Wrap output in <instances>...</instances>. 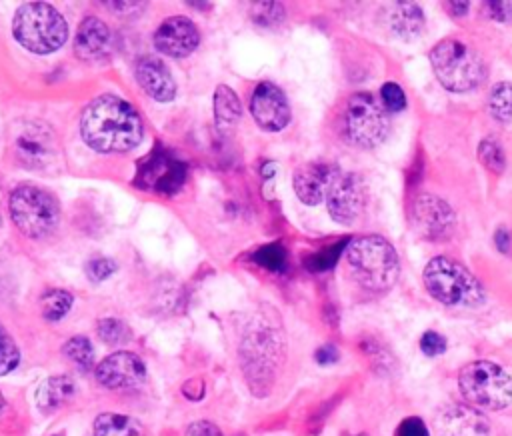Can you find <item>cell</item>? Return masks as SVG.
<instances>
[{
	"label": "cell",
	"instance_id": "6da1fadb",
	"mask_svg": "<svg viewBox=\"0 0 512 436\" xmlns=\"http://www.w3.org/2000/svg\"><path fill=\"white\" fill-rule=\"evenodd\" d=\"M84 142L98 152H128L142 142V120L136 108L120 96L100 94L88 102L80 118Z\"/></svg>",
	"mask_w": 512,
	"mask_h": 436
},
{
	"label": "cell",
	"instance_id": "7a4b0ae2",
	"mask_svg": "<svg viewBox=\"0 0 512 436\" xmlns=\"http://www.w3.org/2000/svg\"><path fill=\"white\" fill-rule=\"evenodd\" d=\"M346 262L352 278L368 290H388L398 274L400 262L394 246L382 236H360L346 246Z\"/></svg>",
	"mask_w": 512,
	"mask_h": 436
},
{
	"label": "cell",
	"instance_id": "3957f363",
	"mask_svg": "<svg viewBox=\"0 0 512 436\" xmlns=\"http://www.w3.org/2000/svg\"><path fill=\"white\" fill-rule=\"evenodd\" d=\"M422 278L428 294L446 306L474 308L484 302V288L478 278L448 256L432 258L426 264Z\"/></svg>",
	"mask_w": 512,
	"mask_h": 436
},
{
	"label": "cell",
	"instance_id": "277c9868",
	"mask_svg": "<svg viewBox=\"0 0 512 436\" xmlns=\"http://www.w3.org/2000/svg\"><path fill=\"white\" fill-rule=\"evenodd\" d=\"M430 64L446 90L468 92L486 78L482 56L458 38H444L430 50Z\"/></svg>",
	"mask_w": 512,
	"mask_h": 436
},
{
	"label": "cell",
	"instance_id": "5b68a950",
	"mask_svg": "<svg viewBox=\"0 0 512 436\" xmlns=\"http://www.w3.org/2000/svg\"><path fill=\"white\" fill-rule=\"evenodd\" d=\"M16 40L36 54L58 50L68 38V26L62 14L46 2L22 4L12 20Z\"/></svg>",
	"mask_w": 512,
	"mask_h": 436
},
{
	"label": "cell",
	"instance_id": "8992f818",
	"mask_svg": "<svg viewBox=\"0 0 512 436\" xmlns=\"http://www.w3.org/2000/svg\"><path fill=\"white\" fill-rule=\"evenodd\" d=\"M462 396L478 410H502L512 402L510 374L488 360L466 364L458 374Z\"/></svg>",
	"mask_w": 512,
	"mask_h": 436
},
{
	"label": "cell",
	"instance_id": "52a82bcc",
	"mask_svg": "<svg viewBox=\"0 0 512 436\" xmlns=\"http://www.w3.org/2000/svg\"><path fill=\"white\" fill-rule=\"evenodd\" d=\"M8 208L16 228L30 238H44L58 228L60 204L44 188L22 184L10 192Z\"/></svg>",
	"mask_w": 512,
	"mask_h": 436
},
{
	"label": "cell",
	"instance_id": "ba28073f",
	"mask_svg": "<svg viewBox=\"0 0 512 436\" xmlns=\"http://www.w3.org/2000/svg\"><path fill=\"white\" fill-rule=\"evenodd\" d=\"M14 158L28 170L52 172L60 158L56 132L38 118H20L12 126Z\"/></svg>",
	"mask_w": 512,
	"mask_h": 436
},
{
	"label": "cell",
	"instance_id": "9c48e42d",
	"mask_svg": "<svg viewBox=\"0 0 512 436\" xmlns=\"http://www.w3.org/2000/svg\"><path fill=\"white\" fill-rule=\"evenodd\" d=\"M342 126L346 138L360 148H376L390 132L386 108L368 92H356L348 98Z\"/></svg>",
	"mask_w": 512,
	"mask_h": 436
},
{
	"label": "cell",
	"instance_id": "30bf717a",
	"mask_svg": "<svg viewBox=\"0 0 512 436\" xmlns=\"http://www.w3.org/2000/svg\"><path fill=\"white\" fill-rule=\"evenodd\" d=\"M282 354V340L280 334L270 326H258L254 328L242 342V362L246 378H250V384L256 386V380H260L262 388H268V380L272 378L274 366Z\"/></svg>",
	"mask_w": 512,
	"mask_h": 436
},
{
	"label": "cell",
	"instance_id": "8fae6325",
	"mask_svg": "<svg viewBox=\"0 0 512 436\" xmlns=\"http://www.w3.org/2000/svg\"><path fill=\"white\" fill-rule=\"evenodd\" d=\"M328 212L338 224H354L366 206L364 180L354 172H340L326 196Z\"/></svg>",
	"mask_w": 512,
	"mask_h": 436
},
{
	"label": "cell",
	"instance_id": "7c38bea8",
	"mask_svg": "<svg viewBox=\"0 0 512 436\" xmlns=\"http://www.w3.org/2000/svg\"><path fill=\"white\" fill-rule=\"evenodd\" d=\"M416 232L426 240H446L452 236L456 226L454 210L446 200L434 194H420L414 200L412 210Z\"/></svg>",
	"mask_w": 512,
	"mask_h": 436
},
{
	"label": "cell",
	"instance_id": "4fadbf2b",
	"mask_svg": "<svg viewBox=\"0 0 512 436\" xmlns=\"http://www.w3.org/2000/svg\"><path fill=\"white\" fill-rule=\"evenodd\" d=\"M96 380L110 390L136 388L146 378V366L142 358L134 352H114L96 364Z\"/></svg>",
	"mask_w": 512,
	"mask_h": 436
},
{
	"label": "cell",
	"instance_id": "5bb4252c",
	"mask_svg": "<svg viewBox=\"0 0 512 436\" xmlns=\"http://www.w3.org/2000/svg\"><path fill=\"white\" fill-rule=\"evenodd\" d=\"M186 178V166L166 152H154L142 160L136 182L148 190L174 194Z\"/></svg>",
	"mask_w": 512,
	"mask_h": 436
},
{
	"label": "cell",
	"instance_id": "9a60e30c",
	"mask_svg": "<svg viewBox=\"0 0 512 436\" xmlns=\"http://www.w3.org/2000/svg\"><path fill=\"white\" fill-rule=\"evenodd\" d=\"M250 112L256 124L268 132H278L290 122L286 94L274 82H260L250 98Z\"/></svg>",
	"mask_w": 512,
	"mask_h": 436
},
{
	"label": "cell",
	"instance_id": "2e32d148",
	"mask_svg": "<svg viewBox=\"0 0 512 436\" xmlns=\"http://www.w3.org/2000/svg\"><path fill=\"white\" fill-rule=\"evenodd\" d=\"M200 42V32L196 24L186 16L166 18L154 32V46L162 54L172 58L188 56Z\"/></svg>",
	"mask_w": 512,
	"mask_h": 436
},
{
	"label": "cell",
	"instance_id": "e0dca14e",
	"mask_svg": "<svg viewBox=\"0 0 512 436\" xmlns=\"http://www.w3.org/2000/svg\"><path fill=\"white\" fill-rule=\"evenodd\" d=\"M338 176H340V170L334 164H328V162L302 164L294 172V192L304 204L316 206L328 196Z\"/></svg>",
	"mask_w": 512,
	"mask_h": 436
},
{
	"label": "cell",
	"instance_id": "ac0fdd59",
	"mask_svg": "<svg viewBox=\"0 0 512 436\" xmlns=\"http://www.w3.org/2000/svg\"><path fill=\"white\" fill-rule=\"evenodd\" d=\"M134 76L140 88L156 102H170L176 96V82L168 66L154 54H144L136 60Z\"/></svg>",
	"mask_w": 512,
	"mask_h": 436
},
{
	"label": "cell",
	"instance_id": "d6986e66",
	"mask_svg": "<svg viewBox=\"0 0 512 436\" xmlns=\"http://www.w3.org/2000/svg\"><path fill=\"white\" fill-rule=\"evenodd\" d=\"M436 428L440 436H488L490 424L486 416L474 406L452 404L446 406L438 418Z\"/></svg>",
	"mask_w": 512,
	"mask_h": 436
},
{
	"label": "cell",
	"instance_id": "ffe728a7",
	"mask_svg": "<svg viewBox=\"0 0 512 436\" xmlns=\"http://www.w3.org/2000/svg\"><path fill=\"white\" fill-rule=\"evenodd\" d=\"M110 28L98 16H86L74 36V54L80 60H100L110 52Z\"/></svg>",
	"mask_w": 512,
	"mask_h": 436
},
{
	"label": "cell",
	"instance_id": "44dd1931",
	"mask_svg": "<svg viewBox=\"0 0 512 436\" xmlns=\"http://www.w3.org/2000/svg\"><path fill=\"white\" fill-rule=\"evenodd\" d=\"M386 26L400 38H418L424 32V12L414 2H394L384 8Z\"/></svg>",
	"mask_w": 512,
	"mask_h": 436
},
{
	"label": "cell",
	"instance_id": "7402d4cb",
	"mask_svg": "<svg viewBox=\"0 0 512 436\" xmlns=\"http://www.w3.org/2000/svg\"><path fill=\"white\" fill-rule=\"evenodd\" d=\"M74 390H76V384L70 376H64V374L62 376H50L38 386L36 404L44 412L56 410L72 398Z\"/></svg>",
	"mask_w": 512,
	"mask_h": 436
},
{
	"label": "cell",
	"instance_id": "603a6c76",
	"mask_svg": "<svg viewBox=\"0 0 512 436\" xmlns=\"http://www.w3.org/2000/svg\"><path fill=\"white\" fill-rule=\"evenodd\" d=\"M242 116V106L238 100V94L226 86L220 84L214 92V122L220 132L232 130Z\"/></svg>",
	"mask_w": 512,
	"mask_h": 436
},
{
	"label": "cell",
	"instance_id": "cb8c5ba5",
	"mask_svg": "<svg viewBox=\"0 0 512 436\" xmlns=\"http://www.w3.org/2000/svg\"><path fill=\"white\" fill-rule=\"evenodd\" d=\"M94 436H146V432L132 416L104 412L94 420Z\"/></svg>",
	"mask_w": 512,
	"mask_h": 436
},
{
	"label": "cell",
	"instance_id": "d4e9b609",
	"mask_svg": "<svg viewBox=\"0 0 512 436\" xmlns=\"http://www.w3.org/2000/svg\"><path fill=\"white\" fill-rule=\"evenodd\" d=\"M488 110L498 122H512V82H498L488 96Z\"/></svg>",
	"mask_w": 512,
	"mask_h": 436
},
{
	"label": "cell",
	"instance_id": "484cf974",
	"mask_svg": "<svg viewBox=\"0 0 512 436\" xmlns=\"http://www.w3.org/2000/svg\"><path fill=\"white\" fill-rule=\"evenodd\" d=\"M62 354L80 370H90L94 366V348L84 336H72L70 340H66V344L62 346Z\"/></svg>",
	"mask_w": 512,
	"mask_h": 436
},
{
	"label": "cell",
	"instance_id": "4316f807",
	"mask_svg": "<svg viewBox=\"0 0 512 436\" xmlns=\"http://www.w3.org/2000/svg\"><path fill=\"white\" fill-rule=\"evenodd\" d=\"M74 298L70 292L66 290H48L42 298H40V310H42V316L46 320H60L72 306Z\"/></svg>",
	"mask_w": 512,
	"mask_h": 436
},
{
	"label": "cell",
	"instance_id": "83f0119b",
	"mask_svg": "<svg viewBox=\"0 0 512 436\" xmlns=\"http://www.w3.org/2000/svg\"><path fill=\"white\" fill-rule=\"evenodd\" d=\"M478 160L482 162V166L494 174H500L506 166V156L502 150V144L496 138H484L478 144Z\"/></svg>",
	"mask_w": 512,
	"mask_h": 436
},
{
	"label": "cell",
	"instance_id": "f1b7e54d",
	"mask_svg": "<svg viewBox=\"0 0 512 436\" xmlns=\"http://www.w3.org/2000/svg\"><path fill=\"white\" fill-rule=\"evenodd\" d=\"M98 336L100 340H104L106 344H126L132 336L130 332V326L124 322V320H118V318H102L98 320Z\"/></svg>",
	"mask_w": 512,
	"mask_h": 436
},
{
	"label": "cell",
	"instance_id": "f546056e",
	"mask_svg": "<svg viewBox=\"0 0 512 436\" xmlns=\"http://www.w3.org/2000/svg\"><path fill=\"white\" fill-rule=\"evenodd\" d=\"M254 262L272 272H282L286 268V250L282 248V244L260 246L254 252Z\"/></svg>",
	"mask_w": 512,
	"mask_h": 436
},
{
	"label": "cell",
	"instance_id": "4dcf8cb0",
	"mask_svg": "<svg viewBox=\"0 0 512 436\" xmlns=\"http://www.w3.org/2000/svg\"><path fill=\"white\" fill-rule=\"evenodd\" d=\"M20 362V352L14 338L0 324V376L12 372Z\"/></svg>",
	"mask_w": 512,
	"mask_h": 436
},
{
	"label": "cell",
	"instance_id": "1f68e13d",
	"mask_svg": "<svg viewBox=\"0 0 512 436\" xmlns=\"http://www.w3.org/2000/svg\"><path fill=\"white\" fill-rule=\"evenodd\" d=\"M350 244L348 240H340L338 244H332V246H326L318 252H314L308 260H306V266L312 270V272H322V270H328L334 266V262L338 260V256L342 254L344 246Z\"/></svg>",
	"mask_w": 512,
	"mask_h": 436
},
{
	"label": "cell",
	"instance_id": "d6a6232c",
	"mask_svg": "<svg viewBox=\"0 0 512 436\" xmlns=\"http://www.w3.org/2000/svg\"><path fill=\"white\" fill-rule=\"evenodd\" d=\"M250 14L256 24L268 26V24H278L284 18V8L278 2H256L252 4Z\"/></svg>",
	"mask_w": 512,
	"mask_h": 436
},
{
	"label": "cell",
	"instance_id": "836d02e7",
	"mask_svg": "<svg viewBox=\"0 0 512 436\" xmlns=\"http://www.w3.org/2000/svg\"><path fill=\"white\" fill-rule=\"evenodd\" d=\"M382 106L388 110V112H400L404 110L406 106V94L404 90L396 84V82H386L382 84Z\"/></svg>",
	"mask_w": 512,
	"mask_h": 436
},
{
	"label": "cell",
	"instance_id": "e575fe53",
	"mask_svg": "<svg viewBox=\"0 0 512 436\" xmlns=\"http://www.w3.org/2000/svg\"><path fill=\"white\" fill-rule=\"evenodd\" d=\"M116 272V264L110 260V258H104V256H98V258H92L88 260L86 264V274L94 280V282H100V280H106L110 274Z\"/></svg>",
	"mask_w": 512,
	"mask_h": 436
},
{
	"label": "cell",
	"instance_id": "d590c367",
	"mask_svg": "<svg viewBox=\"0 0 512 436\" xmlns=\"http://www.w3.org/2000/svg\"><path fill=\"white\" fill-rule=\"evenodd\" d=\"M420 350H422L426 356H430V358L440 356V354L446 352V340H444V336H440L438 332L428 330V332H424L422 338H420Z\"/></svg>",
	"mask_w": 512,
	"mask_h": 436
},
{
	"label": "cell",
	"instance_id": "8d00e7d4",
	"mask_svg": "<svg viewBox=\"0 0 512 436\" xmlns=\"http://www.w3.org/2000/svg\"><path fill=\"white\" fill-rule=\"evenodd\" d=\"M184 436H222V432L210 420H196L186 428Z\"/></svg>",
	"mask_w": 512,
	"mask_h": 436
},
{
	"label": "cell",
	"instance_id": "74e56055",
	"mask_svg": "<svg viewBox=\"0 0 512 436\" xmlns=\"http://www.w3.org/2000/svg\"><path fill=\"white\" fill-rule=\"evenodd\" d=\"M398 436H428V430L420 418H406L398 426Z\"/></svg>",
	"mask_w": 512,
	"mask_h": 436
},
{
	"label": "cell",
	"instance_id": "f35d334b",
	"mask_svg": "<svg viewBox=\"0 0 512 436\" xmlns=\"http://www.w3.org/2000/svg\"><path fill=\"white\" fill-rule=\"evenodd\" d=\"M490 16L498 22H510L512 18V4L510 2H486Z\"/></svg>",
	"mask_w": 512,
	"mask_h": 436
},
{
	"label": "cell",
	"instance_id": "ab89813d",
	"mask_svg": "<svg viewBox=\"0 0 512 436\" xmlns=\"http://www.w3.org/2000/svg\"><path fill=\"white\" fill-rule=\"evenodd\" d=\"M494 244H496V248H498L500 252H504V254L510 252V248H512V234H510V230H508L506 226L496 228V232H494Z\"/></svg>",
	"mask_w": 512,
	"mask_h": 436
},
{
	"label": "cell",
	"instance_id": "60d3db41",
	"mask_svg": "<svg viewBox=\"0 0 512 436\" xmlns=\"http://www.w3.org/2000/svg\"><path fill=\"white\" fill-rule=\"evenodd\" d=\"M336 360H338V350L332 344H324L316 350V362L330 364V362H336Z\"/></svg>",
	"mask_w": 512,
	"mask_h": 436
},
{
	"label": "cell",
	"instance_id": "b9f144b4",
	"mask_svg": "<svg viewBox=\"0 0 512 436\" xmlns=\"http://www.w3.org/2000/svg\"><path fill=\"white\" fill-rule=\"evenodd\" d=\"M444 8L452 16H464L468 12V2H448L444 4Z\"/></svg>",
	"mask_w": 512,
	"mask_h": 436
},
{
	"label": "cell",
	"instance_id": "7bdbcfd3",
	"mask_svg": "<svg viewBox=\"0 0 512 436\" xmlns=\"http://www.w3.org/2000/svg\"><path fill=\"white\" fill-rule=\"evenodd\" d=\"M106 6L110 10H116V12H134L140 4H136V2H108Z\"/></svg>",
	"mask_w": 512,
	"mask_h": 436
},
{
	"label": "cell",
	"instance_id": "ee69618b",
	"mask_svg": "<svg viewBox=\"0 0 512 436\" xmlns=\"http://www.w3.org/2000/svg\"><path fill=\"white\" fill-rule=\"evenodd\" d=\"M2 404H4V402H2V396H0V406H2Z\"/></svg>",
	"mask_w": 512,
	"mask_h": 436
}]
</instances>
